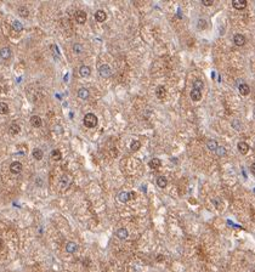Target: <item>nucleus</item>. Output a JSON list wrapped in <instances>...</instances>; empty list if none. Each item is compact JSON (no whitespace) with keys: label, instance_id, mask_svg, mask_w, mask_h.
<instances>
[{"label":"nucleus","instance_id":"obj_1","mask_svg":"<svg viewBox=\"0 0 255 272\" xmlns=\"http://www.w3.org/2000/svg\"><path fill=\"white\" fill-rule=\"evenodd\" d=\"M97 117L94 114V113H86L85 114V117H84V119H83V123H84V125L86 126V128H95L96 125H97Z\"/></svg>","mask_w":255,"mask_h":272},{"label":"nucleus","instance_id":"obj_2","mask_svg":"<svg viewBox=\"0 0 255 272\" xmlns=\"http://www.w3.org/2000/svg\"><path fill=\"white\" fill-rule=\"evenodd\" d=\"M135 196H136L135 192H121L119 196H118V198H119V200H121L122 203H127V202H129V200L134 199Z\"/></svg>","mask_w":255,"mask_h":272},{"label":"nucleus","instance_id":"obj_3","mask_svg":"<svg viewBox=\"0 0 255 272\" xmlns=\"http://www.w3.org/2000/svg\"><path fill=\"white\" fill-rule=\"evenodd\" d=\"M74 18H75V22H77V23H79V24H84V23L86 22L88 16H86V13H85L84 11L79 10V11H77V12H75Z\"/></svg>","mask_w":255,"mask_h":272},{"label":"nucleus","instance_id":"obj_4","mask_svg":"<svg viewBox=\"0 0 255 272\" xmlns=\"http://www.w3.org/2000/svg\"><path fill=\"white\" fill-rule=\"evenodd\" d=\"M99 73L102 78H108V77H111V67L108 65H102L99 68Z\"/></svg>","mask_w":255,"mask_h":272},{"label":"nucleus","instance_id":"obj_5","mask_svg":"<svg viewBox=\"0 0 255 272\" xmlns=\"http://www.w3.org/2000/svg\"><path fill=\"white\" fill-rule=\"evenodd\" d=\"M22 163H19V162H12L11 164H10V171L12 173V174H15V175H17V174H19L21 171H22Z\"/></svg>","mask_w":255,"mask_h":272},{"label":"nucleus","instance_id":"obj_6","mask_svg":"<svg viewBox=\"0 0 255 272\" xmlns=\"http://www.w3.org/2000/svg\"><path fill=\"white\" fill-rule=\"evenodd\" d=\"M233 43H235V45H237V46H243V45L246 44V37H244L243 34H241V33H237V34H235V37H233Z\"/></svg>","mask_w":255,"mask_h":272},{"label":"nucleus","instance_id":"obj_7","mask_svg":"<svg viewBox=\"0 0 255 272\" xmlns=\"http://www.w3.org/2000/svg\"><path fill=\"white\" fill-rule=\"evenodd\" d=\"M237 148H238V151L241 152V154H247L248 152H249V145L247 143V142H244V141H239L238 143H237Z\"/></svg>","mask_w":255,"mask_h":272},{"label":"nucleus","instance_id":"obj_8","mask_svg":"<svg viewBox=\"0 0 255 272\" xmlns=\"http://www.w3.org/2000/svg\"><path fill=\"white\" fill-rule=\"evenodd\" d=\"M247 0H233L232 1V6L236 9V10H243L247 7Z\"/></svg>","mask_w":255,"mask_h":272},{"label":"nucleus","instance_id":"obj_9","mask_svg":"<svg viewBox=\"0 0 255 272\" xmlns=\"http://www.w3.org/2000/svg\"><path fill=\"white\" fill-rule=\"evenodd\" d=\"M106 18H107V15H106V12H105L103 10H97V11L95 12V19H96L97 22L102 23V22L106 21Z\"/></svg>","mask_w":255,"mask_h":272},{"label":"nucleus","instance_id":"obj_10","mask_svg":"<svg viewBox=\"0 0 255 272\" xmlns=\"http://www.w3.org/2000/svg\"><path fill=\"white\" fill-rule=\"evenodd\" d=\"M79 74H80L83 78L90 77V74H91V68H90L89 66L83 65V66H80V68H79Z\"/></svg>","mask_w":255,"mask_h":272},{"label":"nucleus","instance_id":"obj_11","mask_svg":"<svg viewBox=\"0 0 255 272\" xmlns=\"http://www.w3.org/2000/svg\"><path fill=\"white\" fill-rule=\"evenodd\" d=\"M41 124H43V120H41V118H40L39 115H33V117H30V125H32V126H34V128H40Z\"/></svg>","mask_w":255,"mask_h":272},{"label":"nucleus","instance_id":"obj_12","mask_svg":"<svg viewBox=\"0 0 255 272\" xmlns=\"http://www.w3.org/2000/svg\"><path fill=\"white\" fill-rule=\"evenodd\" d=\"M116 236H117V237H118L119 239L124 241V239H127V238H128V236H129V232H128L127 228L122 227V228L117 230V232H116Z\"/></svg>","mask_w":255,"mask_h":272},{"label":"nucleus","instance_id":"obj_13","mask_svg":"<svg viewBox=\"0 0 255 272\" xmlns=\"http://www.w3.org/2000/svg\"><path fill=\"white\" fill-rule=\"evenodd\" d=\"M148 167H149L151 169H158V168L162 167V161L158 159V158H153V159H151V161L148 162Z\"/></svg>","mask_w":255,"mask_h":272},{"label":"nucleus","instance_id":"obj_14","mask_svg":"<svg viewBox=\"0 0 255 272\" xmlns=\"http://www.w3.org/2000/svg\"><path fill=\"white\" fill-rule=\"evenodd\" d=\"M0 57L2 60H9L11 57V50H10V48H6V46L2 48L0 50Z\"/></svg>","mask_w":255,"mask_h":272},{"label":"nucleus","instance_id":"obj_15","mask_svg":"<svg viewBox=\"0 0 255 272\" xmlns=\"http://www.w3.org/2000/svg\"><path fill=\"white\" fill-rule=\"evenodd\" d=\"M77 250H78V246H77L74 242H68V243L66 244V252H67V253L72 254V253H75Z\"/></svg>","mask_w":255,"mask_h":272},{"label":"nucleus","instance_id":"obj_16","mask_svg":"<svg viewBox=\"0 0 255 272\" xmlns=\"http://www.w3.org/2000/svg\"><path fill=\"white\" fill-rule=\"evenodd\" d=\"M165 94H166V90H165V88H164L163 85L157 87V89H155V96H157L158 98L163 100V98L165 97Z\"/></svg>","mask_w":255,"mask_h":272},{"label":"nucleus","instance_id":"obj_17","mask_svg":"<svg viewBox=\"0 0 255 272\" xmlns=\"http://www.w3.org/2000/svg\"><path fill=\"white\" fill-rule=\"evenodd\" d=\"M78 96H79V98H82V100H88L89 96H90V92H89V90H88L86 88H80V89L78 90Z\"/></svg>","mask_w":255,"mask_h":272},{"label":"nucleus","instance_id":"obj_18","mask_svg":"<svg viewBox=\"0 0 255 272\" xmlns=\"http://www.w3.org/2000/svg\"><path fill=\"white\" fill-rule=\"evenodd\" d=\"M238 91H239V94H241L242 96H247V95H249V92H250V88H249L248 84H241V85L238 87Z\"/></svg>","mask_w":255,"mask_h":272},{"label":"nucleus","instance_id":"obj_19","mask_svg":"<svg viewBox=\"0 0 255 272\" xmlns=\"http://www.w3.org/2000/svg\"><path fill=\"white\" fill-rule=\"evenodd\" d=\"M19 131H21V128H19V125L16 124V123H12V124L10 125V128H9V132H10L11 135H17Z\"/></svg>","mask_w":255,"mask_h":272},{"label":"nucleus","instance_id":"obj_20","mask_svg":"<svg viewBox=\"0 0 255 272\" xmlns=\"http://www.w3.org/2000/svg\"><path fill=\"white\" fill-rule=\"evenodd\" d=\"M32 154H33L34 159H37V161H40V159H43V157H44V152H43L40 148H34L33 152H32Z\"/></svg>","mask_w":255,"mask_h":272},{"label":"nucleus","instance_id":"obj_21","mask_svg":"<svg viewBox=\"0 0 255 272\" xmlns=\"http://www.w3.org/2000/svg\"><path fill=\"white\" fill-rule=\"evenodd\" d=\"M218 146H219V145H218L216 140H213V139L207 140V147H208V150H210V151H215Z\"/></svg>","mask_w":255,"mask_h":272},{"label":"nucleus","instance_id":"obj_22","mask_svg":"<svg viewBox=\"0 0 255 272\" xmlns=\"http://www.w3.org/2000/svg\"><path fill=\"white\" fill-rule=\"evenodd\" d=\"M157 186L160 187V188H165V187L168 186V180H166V178H165V176H159V178L157 179Z\"/></svg>","mask_w":255,"mask_h":272},{"label":"nucleus","instance_id":"obj_23","mask_svg":"<svg viewBox=\"0 0 255 272\" xmlns=\"http://www.w3.org/2000/svg\"><path fill=\"white\" fill-rule=\"evenodd\" d=\"M191 98H192L193 101H199V100L202 98V91L192 89V91H191Z\"/></svg>","mask_w":255,"mask_h":272},{"label":"nucleus","instance_id":"obj_24","mask_svg":"<svg viewBox=\"0 0 255 272\" xmlns=\"http://www.w3.org/2000/svg\"><path fill=\"white\" fill-rule=\"evenodd\" d=\"M18 15H19L21 17H23V18L28 17V15H29V10H28V7H27V6H19V7H18Z\"/></svg>","mask_w":255,"mask_h":272},{"label":"nucleus","instance_id":"obj_25","mask_svg":"<svg viewBox=\"0 0 255 272\" xmlns=\"http://www.w3.org/2000/svg\"><path fill=\"white\" fill-rule=\"evenodd\" d=\"M51 158H52L54 161H61V159H62V153H61V151H60V150H54V151L51 152Z\"/></svg>","mask_w":255,"mask_h":272},{"label":"nucleus","instance_id":"obj_26","mask_svg":"<svg viewBox=\"0 0 255 272\" xmlns=\"http://www.w3.org/2000/svg\"><path fill=\"white\" fill-rule=\"evenodd\" d=\"M140 147H141V142H140V141H137V140H134V141L130 143V150H131L132 152L138 151V150H140Z\"/></svg>","mask_w":255,"mask_h":272},{"label":"nucleus","instance_id":"obj_27","mask_svg":"<svg viewBox=\"0 0 255 272\" xmlns=\"http://www.w3.org/2000/svg\"><path fill=\"white\" fill-rule=\"evenodd\" d=\"M219 157H225L226 154H227V152H226V148L225 147H222V146H218L216 147V150L214 151Z\"/></svg>","mask_w":255,"mask_h":272},{"label":"nucleus","instance_id":"obj_28","mask_svg":"<svg viewBox=\"0 0 255 272\" xmlns=\"http://www.w3.org/2000/svg\"><path fill=\"white\" fill-rule=\"evenodd\" d=\"M203 88H204V83H203L201 79H196V80L193 82V89L201 91V89H203Z\"/></svg>","mask_w":255,"mask_h":272},{"label":"nucleus","instance_id":"obj_29","mask_svg":"<svg viewBox=\"0 0 255 272\" xmlns=\"http://www.w3.org/2000/svg\"><path fill=\"white\" fill-rule=\"evenodd\" d=\"M231 125H232V128H233V129H236V130H241V129H242V124H241V120H238L237 118L232 119V122H231Z\"/></svg>","mask_w":255,"mask_h":272},{"label":"nucleus","instance_id":"obj_30","mask_svg":"<svg viewBox=\"0 0 255 272\" xmlns=\"http://www.w3.org/2000/svg\"><path fill=\"white\" fill-rule=\"evenodd\" d=\"M69 176L68 175H63L62 178H61V181H60V186L62 187V188H65V187H68V185H69V182L71 180H68L67 181V179H68Z\"/></svg>","mask_w":255,"mask_h":272},{"label":"nucleus","instance_id":"obj_31","mask_svg":"<svg viewBox=\"0 0 255 272\" xmlns=\"http://www.w3.org/2000/svg\"><path fill=\"white\" fill-rule=\"evenodd\" d=\"M12 28H13V30H16V32H22V30H23V26H22L21 22H18V21H13V22H12Z\"/></svg>","mask_w":255,"mask_h":272},{"label":"nucleus","instance_id":"obj_32","mask_svg":"<svg viewBox=\"0 0 255 272\" xmlns=\"http://www.w3.org/2000/svg\"><path fill=\"white\" fill-rule=\"evenodd\" d=\"M83 50H84V48H83V45H82V44L77 43V44H74V45H73V52H74V54H82V52H83Z\"/></svg>","mask_w":255,"mask_h":272},{"label":"nucleus","instance_id":"obj_33","mask_svg":"<svg viewBox=\"0 0 255 272\" xmlns=\"http://www.w3.org/2000/svg\"><path fill=\"white\" fill-rule=\"evenodd\" d=\"M9 112V106L5 102H0V114H6Z\"/></svg>","mask_w":255,"mask_h":272},{"label":"nucleus","instance_id":"obj_34","mask_svg":"<svg viewBox=\"0 0 255 272\" xmlns=\"http://www.w3.org/2000/svg\"><path fill=\"white\" fill-rule=\"evenodd\" d=\"M197 26H198L199 29H201V28L204 29V28H207V21L203 19V18H201V19H198V24H197Z\"/></svg>","mask_w":255,"mask_h":272},{"label":"nucleus","instance_id":"obj_35","mask_svg":"<svg viewBox=\"0 0 255 272\" xmlns=\"http://www.w3.org/2000/svg\"><path fill=\"white\" fill-rule=\"evenodd\" d=\"M202 4H203L204 6H211V5H213V0H203Z\"/></svg>","mask_w":255,"mask_h":272},{"label":"nucleus","instance_id":"obj_36","mask_svg":"<svg viewBox=\"0 0 255 272\" xmlns=\"http://www.w3.org/2000/svg\"><path fill=\"white\" fill-rule=\"evenodd\" d=\"M252 174H255V165L252 164Z\"/></svg>","mask_w":255,"mask_h":272},{"label":"nucleus","instance_id":"obj_37","mask_svg":"<svg viewBox=\"0 0 255 272\" xmlns=\"http://www.w3.org/2000/svg\"><path fill=\"white\" fill-rule=\"evenodd\" d=\"M1 247H2V239L0 238V248H1Z\"/></svg>","mask_w":255,"mask_h":272}]
</instances>
